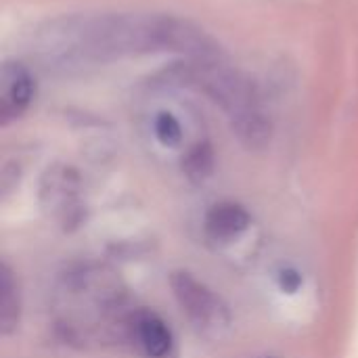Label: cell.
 Masks as SVG:
<instances>
[{"mask_svg": "<svg viewBox=\"0 0 358 358\" xmlns=\"http://www.w3.org/2000/svg\"><path fill=\"white\" fill-rule=\"evenodd\" d=\"M172 50L189 59H218V42L199 25L172 15H73L50 21L36 52L52 69L107 63L128 55Z\"/></svg>", "mask_w": 358, "mask_h": 358, "instance_id": "6da1fadb", "label": "cell"}, {"mask_svg": "<svg viewBox=\"0 0 358 358\" xmlns=\"http://www.w3.org/2000/svg\"><path fill=\"white\" fill-rule=\"evenodd\" d=\"M59 329L82 344L111 342L128 336L134 310H128L126 289L113 271L82 264L63 273L52 292Z\"/></svg>", "mask_w": 358, "mask_h": 358, "instance_id": "7a4b0ae2", "label": "cell"}, {"mask_svg": "<svg viewBox=\"0 0 358 358\" xmlns=\"http://www.w3.org/2000/svg\"><path fill=\"white\" fill-rule=\"evenodd\" d=\"M162 82L206 92L229 113V117L258 107V92L252 80L241 71L227 67L220 59H191L187 63H174L162 73Z\"/></svg>", "mask_w": 358, "mask_h": 358, "instance_id": "3957f363", "label": "cell"}, {"mask_svg": "<svg viewBox=\"0 0 358 358\" xmlns=\"http://www.w3.org/2000/svg\"><path fill=\"white\" fill-rule=\"evenodd\" d=\"M170 289L182 315L203 336H220L231 325L227 304L189 271H174L170 275Z\"/></svg>", "mask_w": 358, "mask_h": 358, "instance_id": "277c9868", "label": "cell"}, {"mask_svg": "<svg viewBox=\"0 0 358 358\" xmlns=\"http://www.w3.org/2000/svg\"><path fill=\"white\" fill-rule=\"evenodd\" d=\"M40 197L44 208L61 218V222H71L80 214V176L76 170L63 164H55L46 170L40 185Z\"/></svg>", "mask_w": 358, "mask_h": 358, "instance_id": "5b68a950", "label": "cell"}, {"mask_svg": "<svg viewBox=\"0 0 358 358\" xmlns=\"http://www.w3.org/2000/svg\"><path fill=\"white\" fill-rule=\"evenodd\" d=\"M34 99V80L25 65L8 61L0 73V120L8 124L25 113Z\"/></svg>", "mask_w": 358, "mask_h": 358, "instance_id": "8992f818", "label": "cell"}, {"mask_svg": "<svg viewBox=\"0 0 358 358\" xmlns=\"http://www.w3.org/2000/svg\"><path fill=\"white\" fill-rule=\"evenodd\" d=\"M128 338L149 358H166L172 350V331L162 317L149 310H136L130 319Z\"/></svg>", "mask_w": 358, "mask_h": 358, "instance_id": "52a82bcc", "label": "cell"}, {"mask_svg": "<svg viewBox=\"0 0 358 358\" xmlns=\"http://www.w3.org/2000/svg\"><path fill=\"white\" fill-rule=\"evenodd\" d=\"M248 210L235 201H220L206 214V231L216 241H231L250 227Z\"/></svg>", "mask_w": 358, "mask_h": 358, "instance_id": "ba28073f", "label": "cell"}, {"mask_svg": "<svg viewBox=\"0 0 358 358\" xmlns=\"http://www.w3.org/2000/svg\"><path fill=\"white\" fill-rule=\"evenodd\" d=\"M231 128H233V134L241 141V145H245L248 149H254V151L264 149L273 138V124L262 113L260 107L243 111L239 115H233Z\"/></svg>", "mask_w": 358, "mask_h": 358, "instance_id": "9c48e42d", "label": "cell"}, {"mask_svg": "<svg viewBox=\"0 0 358 358\" xmlns=\"http://www.w3.org/2000/svg\"><path fill=\"white\" fill-rule=\"evenodd\" d=\"M19 313H21V298H19L17 281H15L8 264H2V273H0V329L4 336H10L17 329Z\"/></svg>", "mask_w": 358, "mask_h": 358, "instance_id": "30bf717a", "label": "cell"}, {"mask_svg": "<svg viewBox=\"0 0 358 358\" xmlns=\"http://www.w3.org/2000/svg\"><path fill=\"white\" fill-rule=\"evenodd\" d=\"M153 130H155L157 141L162 145H166V147H176L182 141V128H180L178 120L172 113H166V111L159 113L155 117Z\"/></svg>", "mask_w": 358, "mask_h": 358, "instance_id": "8fae6325", "label": "cell"}, {"mask_svg": "<svg viewBox=\"0 0 358 358\" xmlns=\"http://www.w3.org/2000/svg\"><path fill=\"white\" fill-rule=\"evenodd\" d=\"M187 172H189V176H193V178H199V176H206V172L210 170V166H212V153H210V149L208 147H195L191 153H189V157H187Z\"/></svg>", "mask_w": 358, "mask_h": 358, "instance_id": "7c38bea8", "label": "cell"}]
</instances>
